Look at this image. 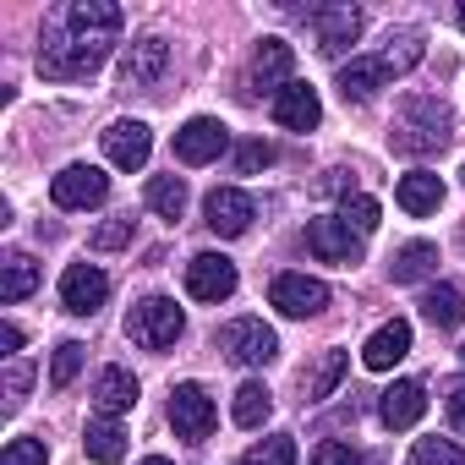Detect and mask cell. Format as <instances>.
<instances>
[{
    "instance_id": "6da1fadb",
    "label": "cell",
    "mask_w": 465,
    "mask_h": 465,
    "mask_svg": "<svg viewBox=\"0 0 465 465\" xmlns=\"http://www.w3.org/2000/svg\"><path fill=\"white\" fill-rule=\"evenodd\" d=\"M121 6L115 0H72L61 17H50L45 39H39V72L50 83H77L94 77L110 61V45L121 34Z\"/></svg>"
},
{
    "instance_id": "7a4b0ae2",
    "label": "cell",
    "mask_w": 465,
    "mask_h": 465,
    "mask_svg": "<svg viewBox=\"0 0 465 465\" xmlns=\"http://www.w3.org/2000/svg\"><path fill=\"white\" fill-rule=\"evenodd\" d=\"M449 137H454V121H449L443 99H432V94H416V99H405V104H400V115H394V126H389V143H394V153H411V159H421V153H438Z\"/></svg>"
},
{
    "instance_id": "3957f363",
    "label": "cell",
    "mask_w": 465,
    "mask_h": 465,
    "mask_svg": "<svg viewBox=\"0 0 465 465\" xmlns=\"http://www.w3.org/2000/svg\"><path fill=\"white\" fill-rule=\"evenodd\" d=\"M181 329H186V318H181V307H175L170 296H143V302L126 312V334H132V345H143V351H170V345L181 340Z\"/></svg>"
},
{
    "instance_id": "277c9868",
    "label": "cell",
    "mask_w": 465,
    "mask_h": 465,
    "mask_svg": "<svg viewBox=\"0 0 465 465\" xmlns=\"http://www.w3.org/2000/svg\"><path fill=\"white\" fill-rule=\"evenodd\" d=\"M213 340H219V351L236 367H269L280 356V340H274V329L263 318H236V323H224Z\"/></svg>"
},
{
    "instance_id": "5b68a950",
    "label": "cell",
    "mask_w": 465,
    "mask_h": 465,
    "mask_svg": "<svg viewBox=\"0 0 465 465\" xmlns=\"http://www.w3.org/2000/svg\"><path fill=\"white\" fill-rule=\"evenodd\" d=\"M252 219H258V208H252V197L242 186H213L203 197V224L213 230V236H247Z\"/></svg>"
},
{
    "instance_id": "8992f818",
    "label": "cell",
    "mask_w": 465,
    "mask_h": 465,
    "mask_svg": "<svg viewBox=\"0 0 465 465\" xmlns=\"http://www.w3.org/2000/svg\"><path fill=\"white\" fill-rule=\"evenodd\" d=\"M213 421H219V411H213V400H208L203 383H181V389L170 394V427H175V438L203 443V438L213 432Z\"/></svg>"
},
{
    "instance_id": "52a82bcc",
    "label": "cell",
    "mask_w": 465,
    "mask_h": 465,
    "mask_svg": "<svg viewBox=\"0 0 465 465\" xmlns=\"http://www.w3.org/2000/svg\"><path fill=\"white\" fill-rule=\"evenodd\" d=\"M50 197H55V208H99L110 197V175L94 164H66L50 181Z\"/></svg>"
},
{
    "instance_id": "ba28073f",
    "label": "cell",
    "mask_w": 465,
    "mask_h": 465,
    "mask_svg": "<svg viewBox=\"0 0 465 465\" xmlns=\"http://www.w3.org/2000/svg\"><path fill=\"white\" fill-rule=\"evenodd\" d=\"M307 252L323 258V263L351 269V263H361V236H356L345 219H312L307 224Z\"/></svg>"
},
{
    "instance_id": "9c48e42d",
    "label": "cell",
    "mask_w": 465,
    "mask_h": 465,
    "mask_svg": "<svg viewBox=\"0 0 465 465\" xmlns=\"http://www.w3.org/2000/svg\"><path fill=\"white\" fill-rule=\"evenodd\" d=\"M186 291L197 296V302H230L236 296V263L230 258H219V252H197L192 263H186Z\"/></svg>"
},
{
    "instance_id": "30bf717a",
    "label": "cell",
    "mask_w": 465,
    "mask_h": 465,
    "mask_svg": "<svg viewBox=\"0 0 465 465\" xmlns=\"http://www.w3.org/2000/svg\"><path fill=\"white\" fill-rule=\"evenodd\" d=\"M224 148H230V132H224V121H213V115H192V121L175 132V159H181V164H213Z\"/></svg>"
},
{
    "instance_id": "8fae6325",
    "label": "cell",
    "mask_w": 465,
    "mask_h": 465,
    "mask_svg": "<svg viewBox=\"0 0 465 465\" xmlns=\"http://www.w3.org/2000/svg\"><path fill=\"white\" fill-rule=\"evenodd\" d=\"M269 307H280L285 318H318L329 307V285L323 280H307V274H280L269 285Z\"/></svg>"
},
{
    "instance_id": "7c38bea8",
    "label": "cell",
    "mask_w": 465,
    "mask_h": 465,
    "mask_svg": "<svg viewBox=\"0 0 465 465\" xmlns=\"http://www.w3.org/2000/svg\"><path fill=\"white\" fill-rule=\"evenodd\" d=\"M164 66H170V45H164L159 34H143V39L126 45V55H121V88H153V83L164 77Z\"/></svg>"
},
{
    "instance_id": "4fadbf2b",
    "label": "cell",
    "mask_w": 465,
    "mask_h": 465,
    "mask_svg": "<svg viewBox=\"0 0 465 465\" xmlns=\"http://www.w3.org/2000/svg\"><path fill=\"white\" fill-rule=\"evenodd\" d=\"M361 12L356 6H323V12H312V34H318V50L329 55V61H340L356 39H361Z\"/></svg>"
},
{
    "instance_id": "5bb4252c",
    "label": "cell",
    "mask_w": 465,
    "mask_h": 465,
    "mask_svg": "<svg viewBox=\"0 0 465 465\" xmlns=\"http://www.w3.org/2000/svg\"><path fill=\"white\" fill-rule=\"evenodd\" d=\"M104 296H110L104 269H94V263H72V269L61 274V307H66V312L88 318V312H99V307H104Z\"/></svg>"
},
{
    "instance_id": "9a60e30c",
    "label": "cell",
    "mask_w": 465,
    "mask_h": 465,
    "mask_svg": "<svg viewBox=\"0 0 465 465\" xmlns=\"http://www.w3.org/2000/svg\"><path fill=\"white\" fill-rule=\"evenodd\" d=\"M291 66H296L291 45H285V39H263V45H258V55H252L247 88H252V94H274V99H280V88H291Z\"/></svg>"
},
{
    "instance_id": "2e32d148",
    "label": "cell",
    "mask_w": 465,
    "mask_h": 465,
    "mask_svg": "<svg viewBox=\"0 0 465 465\" xmlns=\"http://www.w3.org/2000/svg\"><path fill=\"white\" fill-rule=\"evenodd\" d=\"M148 148H153V137H148L143 121H110L104 126V159L115 170H143L148 164Z\"/></svg>"
},
{
    "instance_id": "e0dca14e",
    "label": "cell",
    "mask_w": 465,
    "mask_h": 465,
    "mask_svg": "<svg viewBox=\"0 0 465 465\" xmlns=\"http://www.w3.org/2000/svg\"><path fill=\"white\" fill-rule=\"evenodd\" d=\"M421 411H427V389L416 383V378H400V383H389L383 389V400H378V416H383V427H416L421 421Z\"/></svg>"
},
{
    "instance_id": "ac0fdd59",
    "label": "cell",
    "mask_w": 465,
    "mask_h": 465,
    "mask_svg": "<svg viewBox=\"0 0 465 465\" xmlns=\"http://www.w3.org/2000/svg\"><path fill=\"white\" fill-rule=\"evenodd\" d=\"M274 121H280V126H291V132H312V126L323 121L318 88H307V83H291V88H280V99H274Z\"/></svg>"
},
{
    "instance_id": "d6986e66",
    "label": "cell",
    "mask_w": 465,
    "mask_h": 465,
    "mask_svg": "<svg viewBox=\"0 0 465 465\" xmlns=\"http://www.w3.org/2000/svg\"><path fill=\"white\" fill-rule=\"evenodd\" d=\"M132 405H137V378H132L126 367H104V372L94 378V411L115 421V416H126Z\"/></svg>"
},
{
    "instance_id": "ffe728a7",
    "label": "cell",
    "mask_w": 465,
    "mask_h": 465,
    "mask_svg": "<svg viewBox=\"0 0 465 465\" xmlns=\"http://www.w3.org/2000/svg\"><path fill=\"white\" fill-rule=\"evenodd\" d=\"M383 83H389V72H383L378 55H356L351 66H340V99L345 104H367Z\"/></svg>"
},
{
    "instance_id": "44dd1931",
    "label": "cell",
    "mask_w": 465,
    "mask_h": 465,
    "mask_svg": "<svg viewBox=\"0 0 465 465\" xmlns=\"http://www.w3.org/2000/svg\"><path fill=\"white\" fill-rule=\"evenodd\" d=\"M405 351H411V323L394 318V323H383V329L361 345V361H367L372 372H389L394 361H405Z\"/></svg>"
},
{
    "instance_id": "7402d4cb",
    "label": "cell",
    "mask_w": 465,
    "mask_h": 465,
    "mask_svg": "<svg viewBox=\"0 0 465 465\" xmlns=\"http://www.w3.org/2000/svg\"><path fill=\"white\" fill-rule=\"evenodd\" d=\"M394 203L405 208V213H438V203H443V181L432 175V170H411V175H400V186H394Z\"/></svg>"
},
{
    "instance_id": "603a6c76",
    "label": "cell",
    "mask_w": 465,
    "mask_h": 465,
    "mask_svg": "<svg viewBox=\"0 0 465 465\" xmlns=\"http://www.w3.org/2000/svg\"><path fill=\"white\" fill-rule=\"evenodd\" d=\"M83 454H88L94 465H121V460H126V432H121V421H110V416L88 421V432H83Z\"/></svg>"
},
{
    "instance_id": "cb8c5ba5",
    "label": "cell",
    "mask_w": 465,
    "mask_h": 465,
    "mask_svg": "<svg viewBox=\"0 0 465 465\" xmlns=\"http://www.w3.org/2000/svg\"><path fill=\"white\" fill-rule=\"evenodd\" d=\"M39 291V263L28 252H6L0 263V302H28Z\"/></svg>"
},
{
    "instance_id": "d4e9b609",
    "label": "cell",
    "mask_w": 465,
    "mask_h": 465,
    "mask_svg": "<svg viewBox=\"0 0 465 465\" xmlns=\"http://www.w3.org/2000/svg\"><path fill=\"white\" fill-rule=\"evenodd\" d=\"M438 269V247L432 242H405L400 252H394V263H389V280L394 285H416V280H427Z\"/></svg>"
},
{
    "instance_id": "484cf974",
    "label": "cell",
    "mask_w": 465,
    "mask_h": 465,
    "mask_svg": "<svg viewBox=\"0 0 465 465\" xmlns=\"http://www.w3.org/2000/svg\"><path fill=\"white\" fill-rule=\"evenodd\" d=\"M345 378V351H323L312 367H302V400H329Z\"/></svg>"
},
{
    "instance_id": "4316f807",
    "label": "cell",
    "mask_w": 465,
    "mask_h": 465,
    "mask_svg": "<svg viewBox=\"0 0 465 465\" xmlns=\"http://www.w3.org/2000/svg\"><path fill=\"white\" fill-rule=\"evenodd\" d=\"M427 55V39H421V28H400V34H389V45H383V72L389 77H400V72H411L416 61Z\"/></svg>"
},
{
    "instance_id": "83f0119b",
    "label": "cell",
    "mask_w": 465,
    "mask_h": 465,
    "mask_svg": "<svg viewBox=\"0 0 465 465\" xmlns=\"http://www.w3.org/2000/svg\"><path fill=\"white\" fill-rule=\"evenodd\" d=\"M421 318H427L432 329H460V323H465V296H460L454 285H432V291L421 296Z\"/></svg>"
},
{
    "instance_id": "f1b7e54d",
    "label": "cell",
    "mask_w": 465,
    "mask_h": 465,
    "mask_svg": "<svg viewBox=\"0 0 465 465\" xmlns=\"http://www.w3.org/2000/svg\"><path fill=\"white\" fill-rule=\"evenodd\" d=\"M269 411H274V394H269V383H258V378L242 383L236 400H230V416H236V427H263Z\"/></svg>"
},
{
    "instance_id": "f546056e",
    "label": "cell",
    "mask_w": 465,
    "mask_h": 465,
    "mask_svg": "<svg viewBox=\"0 0 465 465\" xmlns=\"http://www.w3.org/2000/svg\"><path fill=\"white\" fill-rule=\"evenodd\" d=\"M148 208L164 213V219H181L186 213V181L181 175H153L148 181Z\"/></svg>"
},
{
    "instance_id": "4dcf8cb0",
    "label": "cell",
    "mask_w": 465,
    "mask_h": 465,
    "mask_svg": "<svg viewBox=\"0 0 465 465\" xmlns=\"http://www.w3.org/2000/svg\"><path fill=\"white\" fill-rule=\"evenodd\" d=\"M411 465H465L454 438H416L411 443Z\"/></svg>"
},
{
    "instance_id": "1f68e13d",
    "label": "cell",
    "mask_w": 465,
    "mask_h": 465,
    "mask_svg": "<svg viewBox=\"0 0 465 465\" xmlns=\"http://www.w3.org/2000/svg\"><path fill=\"white\" fill-rule=\"evenodd\" d=\"M242 465H296V443H291L285 432H274V438H263V443H252Z\"/></svg>"
},
{
    "instance_id": "d6a6232c",
    "label": "cell",
    "mask_w": 465,
    "mask_h": 465,
    "mask_svg": "<svg viewBox=\"0 0 465 465\" xmlns=\"http://www.w3.org/2000/svg\"><path fill=\"white\" fill-rule=\"evenodd\" d=\"M77 372H83V345H77V340H61V345H55V361H50V383L66 389Z\"/></svg>"
},
{
    "instance_id": "836d02e7",
    "label": "cell",
    "mask_w": 465,
    "mask_h": 465,
    "mask_svg": "<svg viewBox=\"0 0 465 465\" xmlns=\"http://www.w3.org/2000/svg\"><path fill=\"white\" fill-rule=\"evenodd\" d=\"M340 219H345V224L356 230V236H367V230H378V203L356 192V197H345V208H340Z\"/></svg>"
},
{
    "instance_id": "e575fe53",
    "label": "cell",
    "mask_w": 465,
    "mask_h": 465,
    "mask_svg": "<svg viewBox=\"0 0 465 465\" xmlns=\"http://www.w3.org/2000/svg\"><path fill=\"white\" fill-rule=\"evenodd\" d=\"M0 465H50V449H45V438H12Z\"/></svg>"
},
{
    "instance_id": "d590c367",
    "label": "cell",
    "mask_w": 465,
    "mask_h": 465,
    "mask_svg": "<svg viewBox=\"0 0 465 465\" xmlns=\"http://www.w3.org/2000/svg\"><path fill=\"white\" fill-rule=\"evenodd\" d=\"M28 383H34V367H28V361H12V367H6V400H0V411H6V416L28 400Z\"/></svg>"
},
{
    "instance_id": "8d00e7d4",
    "label": "cell",
    "mask_w": 465,
    "mask_h": 465,
    "mask_svg": "<svg viewBox=\"0 0 465 465\" xmlns=\"http://www.w3.org/2000/svg\"><path fill=\"white\" fill-rule=\"evenodd\" d=\"M126 242H132V213H126V219H110V224L94 230V252H121Z\"/></svg>"
},
{
    "instance_id": "74e56055",
    "label": "cell",
    "mask_w": 465,
    "mask_h": 465,
    "mask_svg": "<svg viewBox=\"0 0 465 465\" xmlns=\"http://www.w3.org/2000/svg\"><path fill=\"white\" fill-rule=\"evenodd\" d=\"M307 465H361V454H356L351 443H334V438H329V443H318V449H312V460H307Z\"/></svg>"
},
{
    "instance_id": "f35d334b",
    "label": "cell",
    "mask_w": 465,
    "mask_h": 465,
    "mask_svg": "<svg viewBox=\"0 0 465 465\" xmlns=\"http://www.w3.org/2000/svg\"><path fill=\"white\" fill-rule=\"evenodd\" d=\"M269 159H274V148H269V143H242V148H236V170H242V175L263 170Z\"/></svg>"
},
{
    "instance_id": "ab89813d",
    "label": "cell",
    "mask_w": 465,
    "mask_h": 465,
    "mask_svg": "<svg viewBox=\"0 0 465 465\" xmlns=\"http://www.w3.org/2000/svg\"><path fill=\"white\" fill-rule=\"evenodd\" d=\"M318 192H323V197H334V192H345V197H356V175H351V170H329V175L318 181Z\"/></svg>"
},
{
    "instance_id": "60d3db41",
    "label": "cell",
    "mask_w": 465,
    "mask_h": 465,
    "mask_svg": "<svg viewBox=\"0 0 465 465\" xmlns=\"http://www.w3.org/2000/svg\"><path fill=\"white\" fill-rule=\"evenodd\" d=\"M449 421H454V432H465V378L449 383Z\"/></svg>"
},
{
    "instance_id": "b9f144b4",
    "label": "cell",
    "mask_w": 465,
    "mask_h": 465,
    "mask_svg": "<svg viewBox=\"0 0 465 465\" xmlns=\"http://www.w3.org/2000/svg\"><path fill=\"white\" fill-rule=\"evenodd\" d=\"M0 345H6V356H17V345H23V329H17V323H0Z\"/></svg>"
},
{
    "instance_id": "7bdbcfd3",
    "label": "cell",
    "mask_w": 465,
    "mask_h": 465,
    "mask_svg": "<svg viewBox=\"0 0 465 465\" xmlns=\"http://www.w3.org/2000/svg\"><path fill=\"white\" fill-rule=\"evenodd\" d=\"M143 465H175V460H164V454H148V460H143Z\"/></svg>"
},
{
    "instance_id": "ee69618b",
    "label": "cell",
    "mask_w": 465,
    "mask_h": 465,
    "mask_svg": "<svg viewBox=\"0 0 465 465\" xmlns=\"http://www.w3.org/2000/svg\"><path fill=\"white\" fill-rule=\"evenodd\" d=\"M460 28H465V0H460Z\"/></svg>"
}]
</instances>
